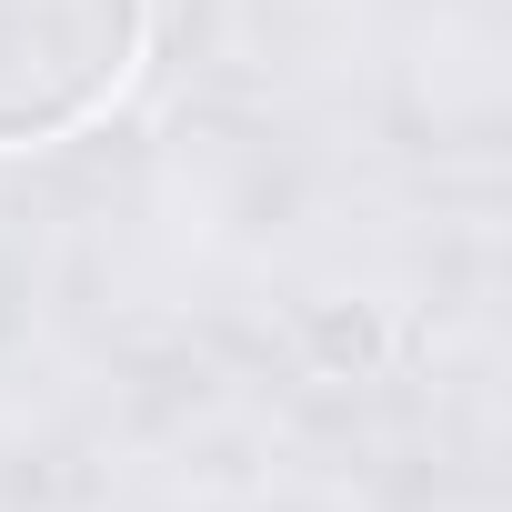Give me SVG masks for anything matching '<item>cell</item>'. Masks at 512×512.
I'll return each mask as SVG.
<instances>
[{
  "instance_id": "6da1fadb",
  "label": "cell",
  "mask_w": 512,
  "mask_h": 512,
  "mask_svg": "<svg viewBox=\"0 0 512 512\" xmlns=\"http://www.w3.org/2000/svg\"><path fill=\"white\" fill-rule=\"evenodd\" d=\"M151 0H0V151L81 131L141 61Z\"/></svg>"
}]
</instances>
